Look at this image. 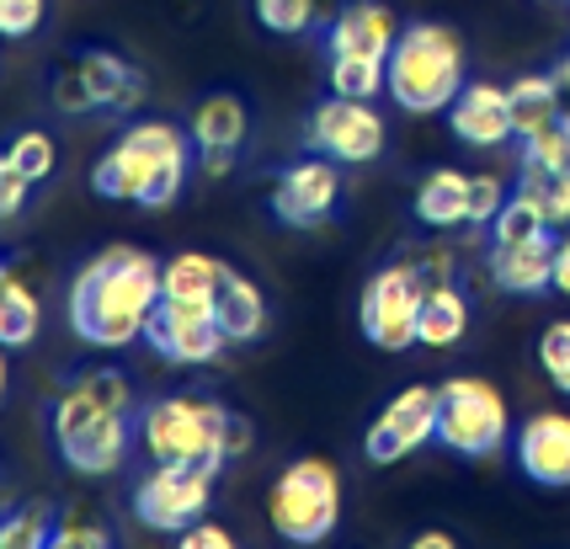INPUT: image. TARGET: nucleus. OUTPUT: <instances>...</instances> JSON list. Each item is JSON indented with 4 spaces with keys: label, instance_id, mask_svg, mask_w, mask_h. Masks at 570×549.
Here are the masks:
<instances>
[{
    "label": "nucleus",
    "instance_id": "f8f14e48",
    "mask_svg": "<svg viewBox=\"0 0 570 549\" xmlns=\"http://www.w3.org/2000/svg\"><path fill=\"white\" fill-rule=\"evenodd\" d=\"M342 203V160L331 155H298L294 166H283L267 187V208L283 229H321Z\"/></svg>",
    "mask_w": 570,
    "mask_h": 549
},
{
    "label": "nucleus",
    "instance_id": "a878e982",
    "mask_svg": "<svg viewBox=\"0 0 570 549\" xmlns=\"http://www.w3.org/2000/svg\"><path fill=\"white\" fill-rule=\"evenodd\" d=\"M250 11L277 38H304L315 27H331V17L342 11V0H250Z\"/></svg>",
    "mask_w": 570,
    "mask_h": 549
},
{
    "label": "nucleus",
    "instance_id": "a211bd4d",
    "mask_svg": "<svg viewBox=\"0 0 570 549\" xmlns=\"http://www.w3.org/2000/svg\"><path fill=\"white\" fill-rule=\"evenodd\" d=\"M485 267H491V283H497L501 294L539 300V294L554 288V229L533 235V241H491Z\"/></svg>",
    "mask_w": 570,
    "mask_h": 549
},
{
    "label": "nucleus",
    "instance_id": "b1692460",
    "mask_svg": "<svg viewBox=\"0 0 570 549\" xmlns=\"http://www.w3.org/2000/svg\"><path fill=\"white\" fill-rule=\"evenodd\" d=\"M507 107H512V128H518V145L533 139L539 128H549L566 107H560V91H554V76H518L507 86Z\"/></svg>",
    "mask_w": 570,
    "mask_h": 549
},
{
    "label": "nucleus",
    "instance_id": "37998d69",
    "mask_svg": "<svg viewBox=\"0 0 570 549\" xmlns=\"http://www.w3.org/2000/svg\"><path fill=\"white\" fill-rule=\"evenodd\" d=\"M6 273H11V262H6V256H0V277H6Z\"/></svg>",
    "mask_w": 570,
    "mask_h": 549
},
{
    "label": "nucleus",
    "instance_id": "20e7f679",
    "mask_svg": "<svg viewBox=\"0 0 570 549\" xmlns=\"http://www.w3.org/2000/svg\"><path fill=\"white\" fill-rule=\"evenodd\" d=\"M193 134L166 124V118H139L128 124L101 160L91 166V187L107 203H134V208H171L193 176Z\"/></svg>",
    "mask_w": 570,
    "mask_h": 549
},
{
    "label": "nucleus",
    "instance_id": "72a5a7b5",
    "mask_svg": "<svg viewBox=\"0 0 570 549\" xmlns=\"http://www.w3.org/2000/svg\"><path fill=\"white\" fill-rule=\"evenodd\" d=\"M107 545H112V528L97 523V518H86V512H65V518H53L49 549H107Z\"/></svg>",
    "mask_w": 570,
    "mask_h": 549
},
{
    "label": "nucleus",
    "instance_id": "cd10ccee",
    "mask_svg": "<svg viewBox=\"0 0 570 549\" xmlns=\"http://www.w3.org/2000/svg\"><path fill=\"white\" fill-rule=\"evenodd\" d=\"M53 507L27 501V507H0V549H49Z\"/></svg>",
    "mask_w": 570,
    "mask_h": 549
},
{
    "label": "nucleus",
    "instance_id": "f03ea898",
    "mask_svg": "<svg viewBox=\"0 0 570 549\" xmlns=\"http://www.w3.org/2000/svg\"><path fill=\"white\" fill-rule=\"evenodd\" d=\"M134 384L124 369H86L49 405V438L75 474H112L134 443Z\"/></svg>",
    "mask_w": 570,
    "mask_h": 549
},
{
    "label": "nucleus",
    "instance_id": "7ed1b4c3",
    "mask_svg": "<svg viewBox=\"0 0 570 549\" xmlns=\"http://www.w3.org/2000/svg\"><path fill=\"white\" fill-rule=\"evenodd\" d=\"M134 443L149 464H198L219 474L246 459L256 432L214 395H155L134 416Z\"/></svg>",
    "mask_w": 570,
    "mask_h": 549
},
{
    "label": "nucleus",
    "instance_id": "7c9ffc66",
    "mask_svg": "<svg viewBox=\"0 0 570 549\" xmlns=\"http://www.w3.org/2000/svg\"><path fill=\"white\" fill-rule=\"evenodd\" d=\"M549 219L544 214H539V203L533 198H522L518 187H512V193H507V203H501V214L497 219H491V229H485V235H491V241H533V235H549Z\"/></svg>",
    "mask_w": 570,
    "mask_h": 549
},
{
    "label": "nucleus",
    "instance_id": "2f4dec72",
    "mask_svg": "<svg viewBox=\"0 0 570 549\" xmlns=\"http://www.w3.org/2000/svg\"><path fill=\"white\" fill-rule=\"evenodd\" d=\"M539 369L544 379L570 400V321H549L539 331Z\"/></svg>",
    "mask_w": 570,
    "mask_h": 549
},
{
    "label": "nucleus",
    "instance_id": "4c0bfd02",
    "mask_svg": "<svg viewBox=\"0 0 570 549\" xmlns=\"http://www.w3.org/2000/svg\"><path fill=\"white\" fill-rule=\"evenodd\" d=\"M176 539H181V549H235V533H229L224 523H208V518L187 523Z\"/></svg>",
    "mask_w": 570,
    "mask_h": 549
},
{
    "label": "nucleus",
    "instance_id": "473e14b6",
    "mask_svg": "<svg viewBox=\"0 0 570 549\" xmlns=\"http://www.w3.org/2000/svg\"><path fill=\"white\" fill-rule=\"evenodd\" d=\"M522 160L533 166H554V171H570V112H560L549 128H539L533 139H522Z\"/></svg>",
    "mask_w": 570,
    "mask_h": 549
},
{
    "label": "nucleus",
    "instance_id": "39448f33",
    "mask_svg": "<svg viewBox=\"0 0 570 549\" xmlns=\"http://www.w3.org/2000/svg\"><path fill=\"white\" fill-rule=\"evenodd\" d=\"M470 80V49L459 38V27L448 22H405L395 49L384 59V97L411 118L448 112L453 97Z\"/></svg>",
    "mask_w": 570,
    "mask_h": 549
},
{
    "label": "nucleus",
    "instance_id": "0eeeda50",
    "mask_svg": "<svg viewBox=\"0 0 570 549\" xmlns=\"http://www.w3.org/2000/svg\"><path fill=\"white\" fill-rule=\"evenodd\" d=\"M149 97L145 70L124 59L112 49H80L70 65H59L53 76V107L59 112H118V118H134Z\"/></svg>",
    "mask_w": 570,
    "mask_h": 549
},
{
    "label": "nucleus",
    "instance_id": "423d86ee",
    "mask_svg": "<svg viewBox=\"0 0 570 549\" xmlns=\"http://www.w3.org/2000/svg\"><path fill=\"white\" fill-rule=\"evenodd\" d=\"M267 523H273L283 545H321V539H331L336 523H342V470L331 459H321V453L294 459L267 491Z\"/></svg>",
    "mask_w": 570,
    "mask_h": 549
},
{
    "label": "nucleus",
    "instance_id": "79ce46f5",
    "mask_svg": "<svg viewBox=\"0 0 570 549\" xmlns=\"http://www.w3.org/2000/svg\"><path fill=\"white\" fill-rule=\"evenodd\" d=\"M6 352H11V347H0V395H6V379H11V369H6Z\"/></svg>",
    "mask_w": 570,
    "mask_h": 549
},
{
    "label": "nucleus",
    "instance_id": "f257e3e1",
    "mask_svg": "<svg viewBox=\"0 0 570 549\" xmlns=\"http://www.w3.org/2000/svg\"><path fill=\"white\" fill-rule=\"evenodd\" d=\"M160 267L145 246H107L70 277V331L86 347L124 352L145 342L160 310Z\"/></svg>",
    "mask_w": 570,
    "mask_h": 549
},
{
    "label": "nucleus",
    "instance_id": "58836bf2",
    "mask_svg": "<svg viewBox=\"0 0 570 549\" xmlns=\"http://www.w3.org/2000/svg\"><path fill=\"white\" fill-rule=\"evenodd\" d=\"M554 294L570 300V225L554 235Z\"/></svg>",
    "mask_w": 570,
    "mask_h": 549
},
{
    "label": "nucleus",
    "instance_id": "412c9836",
    "mask_svg": "<svg viewBox=\"0 0 570 549\" xmlns=\"http://www.w3.org/2000/svg\"><path fill=\"white\" fill-rule=\"evenodd\" d=\"M224 277H229V262H224V256H214V251H176L171 262L160 267V300L214 310Z\"/></svg>",
    "mask_w": 570,
    "mask_h": 549
},
{
    "label": "nucleus",
    "instance_id": "dca6fc26",
    "mask_svg": "<svg viewBox=\"0 0 570 549\" xmlns=\"http://www.w3.org/2000/svg\"><path fill=\"white\" fill-rule=\"evenodd\" d=\"M512 459H518V470L533 486L570 491V411H539V416L518 422Z\"/></svg>",
    "mask_w": 570,
    "mask_h": 549
},
{
    "label": "nucleus",
    "instance_id": "aec40b11",
    "mask_svg": "<svg viewBox=\"0 0 570 549\" xmlns=\"http://www.w3.org/2000/svg\"><path fill=\"white\" fill-rule=\"evenodd\" d=\"M214 315H219L229 347H256V342L267 336V325H273V310H267L262 283H256V277H246V273H235V267H229L219 300H214Z\"/></svg>",
    "mask_w": 570,
    "mask_h": 549
},
{
    "label": "nucleus",
    "instance_id": "9b49d317",
    "mask_svg": "<svg viewBox=\"0 0 570 549\" xmlns=\"http://www.w3.org/2000/svg\"><path fill=\"white\" fill-rule=\"evenodd\" d=\"M304 145L315 155H331L342 166H368L384 155L390 145V124L384 112L363 97H331L309 107V124H304Z\"/></svg>",
    "mask_w": 570,
    "mask_h": 549
},
{
    "label": "nucleus",
    "instance_id": "2eb2a0df",
    "mask_svg": "<svg viewBox=\"0 0 570 549\" xmlns=\"http://www.w3.org/2000/svg\"><path fill=\"white\" fill-rule=\"evenodd\" d=\"M187 134H193V150H198V171L224 182V176L235 171L240 145H246V134H250L246 101L235 97V91H208V97L193 107Z\"/></svg>",
    "mask_w": 570,
    "mask_h": 549
},
{
    "label": "nucleus",
    "instance_id": "c9c22d12",
    "mask_svg": "<svg viewBox=\"0 0 570 549\" xmlns=\"http://www.w3.org/2000/svg\"><path fill=\"white\" fill-rule=\"evenodd\" d=\"M49 17V0H0V38H32Z\"/></svg>",
    "mask_w": 570,
    "mask_h": 549
},
{
    "label": "nucleus",
    "instance_id": "6ab92c4d",
    "mask_svg": "<svg viewBox=\"0 0 570 549\" xmlns=\"http://www.w3.org/2000/svg\"><path fill=\"white\" fill-rule=\"evenodd\" d=\"M400 38V17L384 0H342V11L325 27V59L331 53H368V59H390Z\"/></svg>",
    "mask_w": 570,
    "mask_h": 549
},
{
    "label": "nucleus",
    "instance_id": "c85d7f7f",
    "mask_svg": "<svg viewBox=\"0 0 570 549\" xmlns=\"http://www.w3.org/2000/svg\"><path fill=\"white\" fill-rule=\"evenodd\" d=\"M325 80H331V91H336V97L373 101L379 91H384V59H368V53H331Z\"/></svg>",
    "mask_w": 570,
    "mask_h": 549
},
{
    "label": "nucleus",
    "instance_id": "1a4fd4ad",
    "mask_svg": "<svg viewBox=\"0 0 570 549\" xmlns=\"http://www.w3.org/2000/svg\"><path fill=\"white\" fill-rule=\"evenodd\" d=\"M422 300H426V277L411 262H390L363 283V300H357V325H363V342L379 352H411L422 347Z\"/></svg>",
    "mask_w": 570,
    "mask_h": 549
},
{
    "label": "nucleus",
    "instance_id": "f3484780",
    "mask_svg": "<svg viewBox=\"0 0 570 549\" xmlns=\"http://www.w3.org/2000/svg\"><path fill=\"white\" fill-rule=\"evenodd\" d=\"M448 128L470 150H501L507 139H518L512 107H507V86H497V80H464V91L448 107Z\"/></svg>",
    "mask_w": 570,
    "mask_h": 549
},
{
    "label": "nucleus",
    "instance_id": "5701e85b",
    "mask_svg": "<svg viewBox=\"0 0 570 549\" xmlns=\"http://www.w3.org/2000/svg\"><path fill=\"white\" fill-rule=\"evenodd\" d=\"M464 208H470V176L453 171V166H438L432 176H422L411 214L426 229H459L464 225Z\"/></svg>",
    "mask_w": 570,
    "mask_h": 549
},
{
    "label": "nucleus",
    "instance_id": "ddd939ff",
    "mask_svg": "<svg viewBox=\"0 0 570 549\" xmlns=\"http://www.w3.org/2000/svg\"><path fill=\"white\" fill-rule=\"evenodd\" d=\"M426 443H438V390H432V384H411V390H400L368 422V432H363V459L384 470V464L411 459V453L426 449Z\"/></svg>",
    "mask_w": 570,
    "mask_h": 549
},
{
    "label": "nucleus",
    "instance_id": "f704fd0d",
    "mask_svg": "<svg viewBox=\"0 0 570 549\" xmlns=\"http://www.w3.org/2000/svg\"><path fill=\"white\" fill-rule=\"evenodd\" d=\"M501 203H507L501 176H491V171L470 176V208H464V225H470V229H491V219L501 214Z\"/></svg>",
    "mask_w": 570,
    "mask_h": 549
},
{
    "label": "nucleus",
    "instance_id": "e433bc0d",
    "mask_svg": "<svg viewBox=\"0 0 570 549\" xmlns=\"http://www.w3.org/2000/svg\"><path fill=\"white\" fill-rule=\"evenodd\" d=\"M27 198H32V182L11 166V155L0 150V225H6V219H17V214L27 208Z\"/></svg>",
    "mask_w": 570,
    "mask_h": 549
},
{
    "label": "nucleus",
    "instance_id": "4be33fe9",
    "mask_svg": "<svg viewBox=\"0 0 570 549\" xmlns=\"http://www.w3.org/2000/svg\"><path fill=\"white\" fill-rule=\"evenodd\" d=\"M470 294L459 288V277H448V283H426V300H422V347L432 352H448L459 347L464 336H470Z\"/></svg>",
    "mask_w": 570,
    "mask_h": 549
},
{
    "label": "nucleus",
    "instance_id": "a19ab883",
    "mask_svg": "<svg viewBox=\"0 0 570 549\" xmlns=\"http://www.w3.org/2000/svg\"><path fill=\"white\" fill-rule=\"evenodd\" d=\"M411 549H453V533H443V528H426V533H416V539H411Z\"/></svg>",
    "mask_w": 570,
    "mask_h": 549
},
{
    "label": "nucleus",
    "instance_id": "393cba45",
    "mask_svg": "<svg viewBox=\"0 0 570 549\" xmlns=\"http://www.w3.org/2000/svg\"><path fill=\"white\" fill-rule=\"evenodd\" d=\"M43 325V304L17 273L0 277V347H32Z\"/></svg>",
    "mask_w": 570,
    "mask_h": 549
},
{
    "label": "nucleus",
    "instance_id": "9d476101",
    "mask_svg": "<svg viewBox=\"0 0 570 549\" xmlns=\"http://www.w3.org/2000/svg\"><path fill=\"white\" fill-rule=\"evenodd\" d=\"M214 470H198V464H149L139 480H134V518L149 528V533H181L187 523L208 518L214 507Z\"/></svg>",
    "mask_w": 570,
    "mask_h": 549
},
{
    "label": "nucleus",
    "instance_id": "bb28decb",
    "mask_svg": "<svg viewBox=\"0 0 570 549\" xmlns=\"http://www.w3.org/2000/svg\"><path fill=\"white\" fill-rule=\"evenodd\" d=\"M518 193L539 203V214H544L554 229L570 225V171H554V166H533V160H522Z\"/></svg>",
    "mask_w": 570,
    "mask_h": 549
},
{
    "label": "nucleus",
    "instance_id": "c756f323",
    "mask_svg": "<svg viewBox=\"0 0 570 549\" xmlns=\"http://www.w3.org/2000/svg\"><path fill=\"white\" fill-rule=\"evenodd\" d=\"M6 155H11V166H17L32 187L59 171V145H53V134H43V128H22V134L6 145Z\"/></svg>",
    "mask_w": 570,
    "mask_h": 549
},
{
    "label": "nucleus",
    "instance_id": "4468645a",
    "mask_svg": "<svg viewBox=\"0 0 570 549\" xmlns=\"http://www.w3.org/2000/svg\"><path fill=\"white\" fill-rule=\"evenodd\" d=\"M145 342L166 363H181V369H208V363H219L224 352H229V336H224L214 310H203V304H171V300H160Z\"/></svg>",
    "mask_w": 570,
    "mask_h": 549
},
{
    "label": "nucleus",
    "instance_id": "ea45409f",
    "mask_svg": "<svg viewBox=\"0 0 570 549\" xmlns=\"http://www.w3.org/2000/svg\"><path fill=\"white\" fill-rule=\"evenodd\" d=\"M549 76H554V91H560V107H566V112H570V53H560V59H554V70H549Z\"/></svg>",
    "mask_w": 570,
    "mask_h": 549
},
{
    "label": "nucleus",
    "instance_id": "6e6552de",
    "mask_svg": "<svg viewBox=\"0 0 570 549\" xmlns=\"http://www.w3.org/2000/svg\"><path fill=\"white\" fill-rule=\"evenodd\" d=\"M512 432V411L491 379L459 374L438 384V443L459 459H491Z\"/></svg>",
    "mask_w": 570,
    "mask_h": 549
}]
</instances>
